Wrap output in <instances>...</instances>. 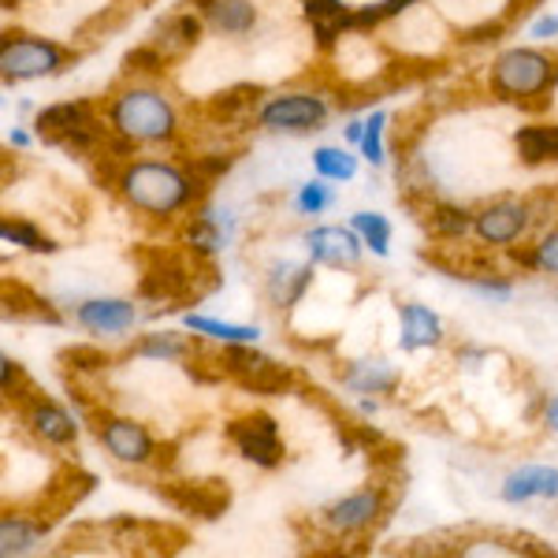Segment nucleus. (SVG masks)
Instances as JSON below:
<instances>
[{"mask_svg": "<svg viewBox=\"0 0 558 558\" xmlns=\"http://www.w3.org/2000/svg\"><path fill=\"white\" fill-rule=\"evenodd\" d=\"M518 160L529 168L558 165V123H529V128L514 131Z\"/></svg>", "mask_w": 558, "mask_h": 558, "instance_id": "nucleus-25", "label": "nucleus"}, {"mask_svg": "<svg viewBox=\"0 0 558 558\" xmlns=\"http://www.w3.org/2000/svg\"><path fill=\"white\" fill-rule=\"evenodd\" d=\"M138 305L128 299H86L75 310L78 328H86L89 336H123L138 324Z\"/></svg>", "mask_w": 558, "mask_h": 558, "instance_id": "nucleus-15", "label": "nucleus"}, {"mask_svg": "<svg viewBox=\"0 0 558 558\" xmlns=\"http://www.w3.org/2000/svg\"><path fill=\"white\" fill-rule=\"evenodd\" d=\"M305 254H310L313 265L324 268H357L365 254V242L354 228H339V223H324V228H310L302 235Z\"/></svg>", "mask_w": 558, "mask_h": 558, "instance_id": "nucleus-11", "label": "nucleus"}, {"mask_svg": "<svg viewBox=\"0 0 558 558\" xmlns=\"http://www.w3.org/2000/svg\"><path fill=\"white\" fill-rule=\"evenodd\" d=\"M197 257L194 265L183 257H172V254H153V260L146 265V272L138 279V294L146 302H191V299H202L209 287L197 283Z\"/></svg>", "mask_w": 558, "mask_h": 558, "instance_id": "nucleus-6", "label": "nucleus"}, {"mask_svg": "<svg viewBox=\"0 0 558 558\" xmlns=\"http://www.w3.org/2000/svg\"><path fill=\"white\" fill-rule=\"evenodd\" d=\"M499 499L521 507L529 499H558V465H518L499 484Z\"/></svg>", "mask_w": 558, "mask_h": 558, "instance_id": "nucleus-18", "label": "nucleus"}, {"mask_svg": "<svg viewBox=\"0 0 558 558\" xmlns=\"http://www.w3.org/2000/svg\"><path fill=\"white\" fill-rule=\"evenodd\" d=\"M544 0H507V12H502V20L507 23H514V20H521V15H529L533 8H539Z\"/></svg>", "mask_w": 558, "mask_h": 558, "instance_id": "nucleus-46", "label": "nucleus"}, {"mask_svg": "<svg viewBox=\"0 0 558 558\" xmlns=\"http://www.w3.org/2000/svg\"><path fill=\"white\" fill-rule=\"evenodd\" d=\"M71 49L34 34H4L0 41V75L4 83H31V78L60 75L71 64Z\"/></svg>", "mask_w": 558, "mask_h": 558, "instance_id": "nucleus-4", "label": "nucleus"}, {"mask_svg": "<svg viewBox=\"0 0 558 558\" xmlns=\"http://www.w3.org/2000/svg\"><path fill=\"white\" fill-rule=\"evenodd\" d=\"M202 34H205V20L202 15H194V12H179L172 15V20H165V23H157V31H153V45H157L160 52H165L168 60H175V57H183V52H191L197 41H202Z\"/></svg>", "mask_w": 558, "mask_h": 558, "instance_id": "nucleus-22", "label": "nucleus"}, {"mask_svg": "<svg viewBox=\"0 0 558 558\" xmlns=\"http://www.w3.org/2000/svg\"><path fill=\"white\" fill-rule=\"evenodd\" d=\"M331 205H336V191L328 186V179H305V183H299V191H294V209H299L302 216H320L328 213Z\"/></svg>", "mask_w": 558, "mask_h": 558, "instance_id": "nucleus-36", "label": "nucleus"}, {"mask_svg": "<svg viewBox=\"0 0 558 558\" xmlns=\"http://www.w3.org/2000/svg\"><path fill=\"white\" fill-rule=\"evenodd\" d=\"M343 387L354 395H391L399 387V368L384 357H365L343 368Z\"/></svg>", "mask_w": 558, "mask_h": 558, "instance_id": "nucleus-23", "label": "nucleus"}, {"mask_svg": "<svg viewBox=\"0 0 558 558\" xmlns=\"http://www.w3.org/2000/svg\"><path fill=\"white\" fill-rule=\"evenodd\" d=\"M45 533H49V521H45V514H38V518L4 514V518H0V555H4V558L31 555L34 547L45 539Z\"/></svg>", "mask_w": 558, "mask_h": 558, "instance_id": "nucleus-24", "label": "nucleus"}, {"mask_svg": "<svg viewBox=\"0 0 558 558\" xmlns=\"http://www.w3.org/2000/svg\"><path fill=\"white\" fill-rule=\"evenodd\" d=\"M60 365L75 368V373H101V368L112 365V357H108L101 347H68L64 354H60Z\"/></svg>", "mask_w": 558, "mask_h": 558, "instance_id": "nucleus-39", "label": "nucleus"}, {"mask_svg": "<svg viewBox=\"0 0 558 558\" xmlns=\"http://www.w3.org/2000/svg\"><path fill=\"white\" fill-rule=\"evenodd\" d=\"M231 239H235V216L209 209V205L197 209V216H191L183 228V246L197 257L220 254V250L231 246Z\"/></svg>", "mask_w": 558, "mask_h": 558, "instance_id": "nucleus-13", "label": "nucleus"}, {"mask_svg": "<svg viewBox=\"0 0 558 558\" xmlns=\"http://www.w3.org/2000/svg\"><path fill=\"white\" fill-rule=\"evenodd\" d=\"M533 223V205L518 202V197H502V202H492L481 213H473V235L484 246H514L529 235Z\"/></svg>", "mask_w": 558, "mask_h": 558, "instance_id": "nucleus-9", "label": "nucleus"}, {"mask_svg": "<svg viewBox=\"0 0 558 558\" xmlns=\"http://www.w3.org/2000/svg\"><path fill=\"white\" fill-rule=\"evenodd\" d=\"M328 112L320 94H272L257 105V128L268 134H310L324 128Z\"/></svg>", "mask_w": 558, "mask_h": 558, "instance_id": "nucleus-5", "label": "nucleus"}, {"mask_svg": "<svg viewBox=\"0 0 558 558\" xmlns=\"http://www.w3.org/2000/svg\"><path fill=\"white\" fill-rule=\"evenodd\" d=\"M231 165H235V157H231V153H216V157H194L186 168H191V172H194L197 179H202L205 186H213L216 179L228 172Z\"/></svg>", "mask_w": 558, "mask_h": 558, "instance_id": "nucleus-40", "label": "nucleus"}, {"mask_svg": "<svg viewBox=\"0 0 558 558\" xmlns=\"http://www.w3.org/2000/svg\"><path fill=\"white\" fill-rule=\"evenodd\" d=\"M23 380V365L12 357H0V391H12V384Z\"/></svg>", "mask_w": 558, "mask_h": 558, "instance_id": "nucleus-44", "label": "nucleus"}, {"mask_svg": "<svg viewBox=\"0 0 558 558\" xmlns=\"http://www.w3.org/2000/svg\"><path fill=\"white\" fill-rule=\"evenodd\" d=\"M536 268L544 276H558V228H547L536 239Z\"/></svg>", "mask_w": 558, "mask_h": 558, "instance_id": "nucleus-42", "label": "nucleus"}, {"mask_svg": "<svg viewBox=\"0 0 558 558\" xmlns=\"http://www.w3.org/2000/svg\"><path fill=\"white\" fill-rule=\"evenodd\" d=\"M194 354V343H186L175 331H149L131 347V357H153V362H186Z\"/></svg>", "mask_w": 558, "mask_h": 558, "instance_id": "nucleus-27", "label": "nucleus"}, {"mask_svg": "<svg viewBox=\"0 0 558 558\" xmlns=\"http://www.w3.org/2000/svg\"><path fill=\"white\" fill-rule=\"evenodd\" d=\"M8 142H12L15 149H26V146H31V134H26L23 128H15L12 134H8Z\"/></svg>", "mask_w": 558, "mask_h": 558, "instance_id": "nucleus-50", "label": "nucleus"}, {"mask_svg": "<svg viewBox=\"0 0 558 558\" xmlns=\"http://www.w3.org/2000/svg\"><path fill=\"white\" fill-rule=\"evenodd\" d=\"M529 38L533 41H551V38H558V15H539V20L529 26Z\"/></svg>", "mask_w": 558, "mask_h": 558, "instance_id": "nucleus-43", "label": "nucleus"}, {"mask_svg": "<svg viewBox=\"0 0 558 558\" xmlns=\"http://www.w3.org/2000/svg\"><path fill=\"white\" fill-rule=\"evenodd\" d=\"M160 495H165L175 510H183V514H191V518H202V521H216L231 507L228 481H216V476H209V481H168L165 488H160Z\"/></svg>", "mask_w": 558, "mask_h": 558, "instance_id": "nucleus-12", "label": "nucleus"}, {"mask_svg": "<svg viewBox=\"0 0 558 558\" xmlns=\"http://www.w3.org/2000/svg\"><path fill=\"white\" fill-rule=\"evenodd\" d=\"M458 283H465L473 294H481V299H488V302L514 299V283H510L507 276H495V272H465Z\"/></svg>", "mask_w": 558, "mask_h": 558, "instance_id": "nucleus-38", "label": "nucleus"}, {"mask_svg": "<svg viewBox=\"0 0 558 558\" xmlns=\"http://www.w3.org/2000/svg\"><path fill=\"white\" fill-rule=\"evenodd\" d=\"M97 439H101L105 451L123 465H153L160 451L153 432L142 425V421H131V417H101L97 421Z\"/></svg>", "mask_w": 558, "mask_h": 558, "instance_id": "nucleus-10", "label": "nucleus"}, {"mask_svg": "<svg viewBox=\"0 0 558 558\" xmlns=\"http://www.w3.org/2000/svg\"><path fill=\"white\" fill-rule=\"evenodd\" d=\"M239 387L246 395H287L294 387V373L287 365H279V362L268 357L257 373H250L246 380H239Z\"/></svg>", "mask_w": 558, "mask_h": 558, "instance_id": "nucleus-32", "label": "nucleus"}, {"mask_svg": "<svg viewBox=\"0 0 558 558\" xmlns=\"http://www.w3.org/2000/svg\"><path fill=\"white\" fill-rule=\"evenodd\" d=\"M168 64H172V60H168L153 41H146L123 57V75L128 78H160L168 71Z\"/></svg>", "mask_w": 558, "mask_h": 558, "instance_id": "nucleus-34", "label": "nucleus"}, {"mask_svg": "<svg viewBox=\"0 0 558 558\" xmlns=\"http://www.w3.org/2000/svg\"><path fill=\"white\" fill-rule=\"evenodd\" d=\"M0 239L8 242V246H20L26 254H57V242H52L45 231L38 228L34 220H23V216H8L4 223H0Z\"/></svg>", "mask_w": 558, "mask_h": 558, "instance_id": "nucleus-28", "label": "nucleus"}, {"mask_svg": "<svg viewBox=\"0 0 558 558\" xmlns=\"http://www.w3.org/2000/svg\"><path fill=\"white\" fill-rule=\"evenodd\" d=\"M183 328L194 331L197 339H209V343H257L260 339L257 324H228L205 317V313H183Z\"/></svg>", "mask_w": 558, "mask_h": 558, "instance_id": "nucleus-26", "label": "nucleus"}, {"mask_svg": "<svg viewBox=\"0 0 558 558\" xmlns=\"http://www.w3.org/2000/svg\"><path fill=\"white\" fill-rule=\"evenodd\" d=\"M302 15L313 26V41L320 49H336L339 38L350 34V23H354V8L347 0H302Z\"/></svg>", "mask_w": 558, "mask_h": 558, "instance_id": "nucleus-19", "label": "nucleus"}, {"mask_svg": "<svg viewBox=\"0 0 558 558\" xmlns=\"http://www.w3.org/2000/svg\"><path fill=\"white\" fill-rule=\"evenodd\" d=\"M507 26H510L507 20H484L470 26V31H462V45H495L507 38Z\"/></svg>", "mask_w": 558, "mask_h": 558, "instance_id": "nucleus-41", "label": "nucleus"}, {"mask_svg": "<svg viewBox=\"0 0 558 558\" xmlns=\"http://www.w3.org/2000/svg\"><path fill=\"white\" fill-rule=\"evenodd\" d=\"M310 287H313V260L310 265H299V260L283 257V260H272L265 272V299L272 302L276 310H294Z\"/></svg>", "mask_w": 558, "mask_h": 558, "instance_id": "nucleus-17", "label": "nucleus"}, {"mask_svg": "<svg viewBox=\"0 0 558 558\" xmlns=\"http://www.w3.org/2000/svg\"><path fill=\"white\" fill-rule=\"evenodd\" d=\"M15 313V320H45V324H60V313L52 310L49 302L38 299V294H31L26 287H15V299H12V291H4V317H12Z\"/></svg>", "mask_w": 558, "mask_h": 558, "instance_id": "nucleus-33", "label": "nucleus"}, {"mask_svg": "<svg viewBox=\"0 0 558 558\" xmlns=\"http://www.w3.org/2000/svg\"><path fill=\"white\" fill-rule=\"evenodd\" d=\"M350 228L362 235L365 250H373L376 257L391 254V220H387L384 213H368V209L354 213V216H350Z\"/></svg>", "mask_w": 558, "mask_h": 558, "instance_id": "nucleus-31", "label": "nucleus"}, {"mask_svg": "<svg viewBox=\"0 0 558 558\" xmlns=\"http://www.w3.org/2000/svg\"><path fill=\"white\" fill-rule=\"evenodd\" d=\"M97 116L94 101H57L45 105L34 112V138L45 142V146H64L68 134H75L83 123H89Z\"/></svg>", "mask_w": 558, "mask_h": 558, "instance_id": "nucleus-14", "label": "nucleus"}, {"mask_svg": "<svg viewBox=\"0 0 558 558\" xmlns=\"http://www.w3.org/2000/svg\"><path fill=\"white\" fill-rule=\"evenodd\" d=\"M108 128L120 138H131L134 146H165L179 134L175 105L157 86H123L108 101Z\"/></svg>", "mask_w": 558, "mask_h": 558, "instance_id": "nucleus-2", "label": "nucleus"}, {"mask_svg": "<svg viewBox=\"0 0 558 558\" xmlns=\"http://www.w3.org/2000/svg\"><path fill=\"white\" fill-rule=\"evenodd\" d=\"M23 417H26V425H31L34 436L49 447H71L78 439V421L71 417L60 402L45 399V395H31Z\"/></svg>", "mask_w": 558, "mask_h": 558, "instance_id": "nucleus-16", "label": "nucleus"}, {"mask_svg": "<svg viewBox=\"0 0 558 558\" xmlns=\"http://www.w3.org/2000/svg\"><path fill=\"white\" fill-rule=\"evenodd\" d=\"M428 228H432V235H436V239L458 242V239H465L473 231V213H465L462 205L439 202V205H432V209H428Z\"/></svg>", "mask_w": 558, "mask_h": 558, "instance_id": "nucleus-29", "label": "nucleus"}, {"mask_svg": "<svg viewBox=\"0 0 558 558\" xmlns=\"http://www.w3.org/2000/svg\"><path fill=\"white\" fill-rule=\"evenodd\" d=\"M260 89L257 86H235V89H223V94H216L209 101V112L216 116V120H239V116H246L250 108L257 105Z\"/></svg>", "mask_w": 558, "mask_h": 558, "instance_id": "nucleus-35", "label": "nucleus"}, {"mask_svg": "<svg viewBox=\"0 0 558 558\" xmlns=\"http://www.w3.org/2000/svg\"><path fill=\"white\" fill-rule=\"evenodd\" d=\"M507 254H510V260H514V265H521V268H525V272H539V268H536V242H533V246H507Z\"/></svg>", "mask_w": 558, "mask_h": 558, "instance_id": "nucleus-45", "label": "nucleus"}, {"mask_svg": "<svg viewBox=\"0 0 558 558\" xmlns=\"http://www.w3.org/2000/svg\"><path fill=\"white\" fill-rule=\"evenodd\" d=\"M343 138L350 142V146H362V138H365V120H350L347 128H343Z\"/></svg>", "mask_w": 558, "mask_h": 558, "instance_id": "nucleus-47", "label": "nucleus"}, {"mask_svg": "<svg viewBox=\"0 0 558 558\" xmlns=\"http://www.w3.org/2000/svg\"><path fill=\"white\" fill-rule=\"evenodd\" d=\"M194 8L205 26H213L216 34H228V38H242L257 26L254 0H194Z\"/></svg>", "mask_w": 558, "mask_h": 558, "instance_id": "nucleus-21", "label": "nucleus"}, {"mask_svg": "<svg viewBox=\"0 0 558 558\" xmlns=\"http://www.w3.org/2000/svg\"><path fill=\"white\" fill-rule=\"evenodd\" d=\"M444 343V320L421 302H407L399 305V347L402 354H417L425 347H439Z\"/></svg>", "mask_w": 558, "mask_h": 558, "instance_id": "nucleus-20", "label": "nucleus"}, {"mask_svg": "<svg viewBox=\"0 0 558 558\" xmlns=\"http://www.w3.org/2000/svg\"><path fill=\"white\" fill-rule=\"evenodd\" d=\"M384 128H387V112L376 108V112L365 116V138H362V157L368 160L373 168H384L387 165V149H384Z\"/></svg>", "mask_w": 558, "mask_h": 558, "instance_id": "nucleus-37", "label": "nucleus"}, {"mask_svg": "<svg viewBox=\"0 0 558 558\" xmlns=\"http://www.w3.org/2000/svg\"><path fill=\"white\" fill-rule=\"evenodd\" d=\"M544 425L558 432V395H551V402H547V410H544Z\"/></svg>", "mask_w": 558, "mask_h": 558, "instance_id": "nucleus-49", "label": "nucleus"}, {"mask_svg": "<svg viewBox=\"0 0 558 558\" xmlns=\"http://www.w3.org/2000/svg\"><path fill=\"white\" fill-rule=\"evenodd\" d=\"M484 357H488V350H476V347H465V350H458V362H462V365H470V368H476V365H481Z\"/></svg>", "mask_w": 558, "mask_h": 558, "instance_id": "nucleus-48", "label": "nucleus"}, {"mask_svg": "<svg viewBox=\"0 0 558 558\" xmlns=\"http://www.w3.org/2000/svg\"><path fill=\"white\" fill-rule=\"evenodd\" d=\"M112 186L128 209L153 216V220H172V216L202 202L209 191L191 168L172 165V160H123L116 168Z\"/></svg>", "mask_w": 558, "mask_h": 558, "instance_id": "nucleus-1", "label": "nucleus"}, {"mask_svg": "<svg viewBox=\"0 0 558 558\" xmlns=\"http://www.w3.org/2000/svg\"><path fill=\"white\" fill-rule=\"evenodd\" d=\"M228 439L235 444L242 462L257 465V470H276L283 465V439L272 413H246V417L228 421Z\"/></svg>", "mask_w": 558, "mask_h": 558, "instance_id": "nucleus-7", "label": "nucleus"}, {"mask_svg": "<svg viewBox=\"0 0 558 558\" xmlns=\"http://www.w3.org/2000/svg\"><path fill=\"white\" fill-rule=\"evenodd\" d=\"M384 510H387L384 488L368 484V488H357L343 495V499L328 502V507L320 510V525H324V533H331V536H357V533H365V529H373L376 521L384 518Z\"/></svg>", "mask_w": 558, "mask_h": 558, "instance_id": "nucleus-8", "label": "nucleus"}, {"mask_svg": "<svg viewBox=\"0 0 558 558\" xmlns=\"http://www.w3.org/2000/svg\"><path fill=\"white\" fill-rule=\"evenodd\" d=\"M313 172L328 183H350L357 175V157L343 146H320L313 149Z\"/></svg>", "mask_w": 558, "mask_h": 558, "instance_id": "nucleus-30", "label": "nucleus"}, {"mask_svg": "<svg viewBox=\"0 0 558 558\" xmlns=\"http://www.w3.org/2000/svg\"><path fill=\"white\" fill-rule=\"evenodd\" d=\"M488 86L499 101H510V105L529 108V112H539V108H547L555 97L558 64L547 57V52L518 45V49H507L492 60Z\"/></svg>", "mask_w": 558, "mask_h": 558, "instance_id": "nucleus-3", "label": "nucleus"}]
</instances>
